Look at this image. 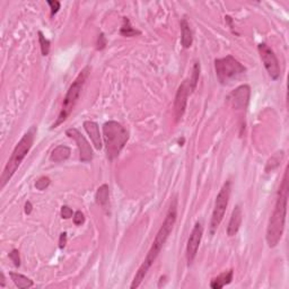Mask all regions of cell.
I'll return each mask as SVG.
<instances>
[{"mask_svg": "<svg viewBox=\"0 0 289 289\" xmlns=\"http://www.w3.org/2000/svg\"><path fill=\"white\" fill-rule=\"evenodd\" d=\"M176 218H177V199L176 198H173V200L170 201L169 210L166 212L164 221H163L161 228H159V231L155 236L152 248L147 253V255H146L144 262H142L140 268L138 269L137 273H136L134 281H132L130 286L131 289L138 288L141 285L142 280L145 279L146 274L148 272V270L151 269V267L154 264L156 259H157V256L159 255V253H161L162 249L164 248L167 238H170V233H172L174 228V225H175Z\"/></svg>", "mask_w": 289, "mask_h": 289, "instance_id": "1", "label": "cell"}, {"mask_svg": "<svg viewBox=\"0 0 289 289\" xmlns=\"http://www.w3.org/2000/svg\"><path fill=\"white\" fill-rule=\"evenodd\" d=\"M288 167L285 170L283 181L278 190L276 204L272 214L268 222L266 239L270 249L276 248L279 244L285 231V221H286L287 203H288Z\"/></svg>", "mask_w": 289, "mask_h": 289, "instance_id": "2", "label": "cell"}, {"mask_svg": "<svg viewBox=\"0 0 289 289\" xmlns=\"http://www.w3.org/2000/svg\"><path fill=\"white\" fill-rule=\"evenodd\" d=\"M36 131L37 129L35 125H32V127H31L25 134H24L23 137L20 138L18 144L15 146V148H14L8 162H7L5 169L2 170L1 177H0L1 189H3V187H6V184L9 182L10 179L14 176V174L16 173V170H18L19 165L22 164L24 158H25L26 155L29 154V152L31 151V148H32V146L34 144V139H35Z\"/></svg>", "mask_w": 289, "mask_h": 289, "instance_id": "3", "label": "cell"}, {"mask_svg": "<svg viewBox=\"0 0 289 289\" xmlns=\"http://www.w3.org/2000/svg\"><path fill=\"white\" fill-rule=\"evenodd\" d=\"M103 139L109 161H114L124 148L129 140V132L122 124L117 121H107L103 124Z\"/></svg>", "mask_w": 289, "mask_h": 289, "instance_id": "4", "label": "cell"}, {"mask_svg": "<svg viewBox=\"0 0 289 289\" xmlns=\"http://www.w3.org/2000/svg\"><path fill=\"white\" fill-rule=\"evenodd\" d=\"M89 72H90V68L88 66H86V67L79 72L77 78L75 79L74 83L70 85V87H69V89L67 90V94H66L64 99V103H62V109L60 111V113H59L55 122H53V124L51 125V129L58 128L59 125L64 123L65 121L68 119V117L70 116V113L72 112V110H74L76 103H77V101L79 99V95H81L83 87L85 85L86 79L88 78Z\"/></svg>", "mask_w": 289, "mask_h": 289, "instance_id": "5", "label": "cell"}, {"mask_svg": "<svg viewBox=\"0 0 289 289\" xmlns=\"http://www.w3.org/2000/svg\"><path fill=\"white\" fill-rule=\"evenodd\" d=\"M215 71L219 83L221 85H228L234 79L244 74L246 68L242 65L238 59L233 55H226L224 58L216 59L215 60Z\"/></svg>", "mask_w": 289, "mask_h": 289, "instance_id": "6", "label": "cell"}, {"mask_svg": "<svg viewBox=\"0 0 289 289\" xmlns=\"http://www.w3.org/2000/svg\"><path fill=\"white\" fill-rule=\"evenodd\" d=\"M231 193H232V182L229 180H227L224 184H222L221 189L219 190L217 197H216L215 207H214V210H212L211 221H210L211 235L215 234V232L217 231V228L219 227V225L221 224L222 219L225 217L226 209H227L229 198H231Z\"/></svg>", "mask_w": 289, "mask_h": 289, "instance_id": "7", "label": "cell"}, {"mask_svg": "<svg viewBox=\"0 0 289 289\" xmlns=\"http://www.w3.org/2000/svg\"><path fill=\"white\" fill-rule=\"evenodd\" d=\"M257 51H259L260 58L262 60V64L264 68H266L268 75L273 81H278L280 78V66L276 53L266 43H260L257 45Z\"/></svg>", "mask_w": 289, "mask_h": 289, "instance_id": "8", "label": "cell"}, {"mask_svg": "<svg viewBox=\"0 0 289 289\" xmlns=\"http://www.w3.org/2000/svg\"><path fill=\"white\" fill-rule=\"evenodd\" d=\"M191 93H193V90L191 88L190 81L186 79L177 88L175 101H174V114H175L176 122H179L186 113L187 99H189Z\"/></svg>", "mask_w": 289, "mask_h": 289, "instance_id": "9", "label": "cell"}, {"mask_svg": "<svg viewBox=\"0 0 289 289\" xmlns=\"http://www.w3.org/2000/svg\"><path fill=\"white\" fill-rule=\"evenodd\" d=\"M251 97V88L249 85H241L228 94L227 102L233 109L238 111H245L248 109Z\"/></svg>", "mask_w": 289, "mask_h": 289, "instance_id": "10", "label": "cell"}, {"mask_svg": "<svg viewBox=\"0 0 289 289\" xmlns=\"http://www.w3.org/2000/svg\"><path fill=\"white\" fill-rule=\"evenodd\" d=\"M66 135L68 136L69 138L74 139L76 144H77V147L79 149V157H81V161L83 163H89L93 159V149L90 147L89 142L87 141L85 136L78 129L76 128H70L66 131Z\"/></svg>", "mask_w": 289, "mask_h": 289, "instance_id": "11", "label": "cell"}, {"mask_svg": "<svg viewBox=\"0 0 289 289\" xmlns=\"http://www.w3.org/2000/svg\"><path fill=\"white\" fill-rule=\"evenodd\" d=\"M204 235V226L201 222H196L194 227L191 232V234L187 238V266H191L193 263L194 259H196L198 250H199L201 239H203Z\"/></svg>", "mask_w": 289, "mask_h": 289, "instance_id": "12", "label": "cell"}, {"mask_svg": "<svg viewBox=\"0 0 289 289\" xmlns=\"http://www.w3.org/2000/svg\"><path fill=\"white\" fill-rule=\"evenodd\" d=\"M242 221H243L242 208L239 204H238V206L234 208V210H233L232 216L231 218H229V221L227 225V235L229 238H233V236L238 234L239 228H241Z\"/></svg>", "mask_w": 289, "mask_h": 289, "instance_id": "13", "label": "cell"}, {"mask_svg": "<svg viewBox=\"0 0 289 289\" xmlns=\"http://www.w3.org/2000/svg\"><path fill=\"white\" fill-rule=\"evenodd\" d=\"M84 128L87 134H88L90 140H92L94 147H95L96 151H101L102 149V138H101V134H100V127L99 124L94 121H85L84 122Z\"/></svg>", "mask_w": 289, "mask_h": 289, "instance_id": "14", "label": "cell"}, {"mask_svg": "<svg viewBox=\"0 0 289 289\" xmlns=\"http://www.w3.org/2000/svg\"><path fill=\"white\" fill-rule=\"evenodd\" d=\"M181 44L184 49H190L193 43V34L190 24L186 18L181 19Z\"/></svg>", "mask_w": 289, "mask_h": 289, "instance_id": "15", "label": "cell"}, {"mask_svg": "<svg viewBox=\"0 0 289 289\" xmlns=\"http://www.w3.org/2000/svg\"><path fill=\"white\" fill-rule=\"evenodd\" d=\"M233 278H234V270L229 269L227 271H224L219 276L214 278L210 281V287L212 289H221L224 288L226 285H229L232 283Z\"/></svg>", "mask_w": 289, "mask_h": 289, "instance_id": "16", "label": "cell"}, {"mask_svg": "<svg viewBox=\"0 0 289 289\" xmlns=\"http://www.w3.org/2000/svg\"><path fill=\"white\" fill-rule=\"evenodd\" d=\"M70 154H71V151L68 146H65V145L57 146V147H55L51 153L50 161L53 163L65 162L70 157Z\"/></svg>", "mask_w": 289, "mask_h": 289, "instance_id": "17", "label": "cell"}, {"mask_svg": "<svg viewBox=\"0 0 289 289\" xmlns=\"http://www.w3.org/2000/svg\"><path fill=\"white\" fill-rule=\"evenodd\" d=\"M109 200H110V187L107 184H103V186H101L96 191L95 201L100 207L105 209L107 207V204H109Z\"/></svg>", "mask_w": 289, "mask_h": 289, "instance_id": "18", "label": "cell"}, {"mask_svg": "<svg viewBox=\"0 0 289 289\" xmlns=\"http://www.w3.org/2000/svg\"><path fill=\"white\" fill-rule=\"evenodd\" d=\"M9 277L10 279L13 280V283L15 284L16 287H18L19 289H27L33 287V280L30 279L29 277L24 276L22 273L18 272H9Z\"/></svg>", "mask_w": 289, "mask_h": 289, "instance_id": "19", "label": "cell"}, {"mask_svg": "<svg viewBox=\"0 0 289 289\" xmlns=\"http://www.w3.org/2000/svg\"><path fill=\"white\" fill-rule=\"evenodd\" d=\"M120 34L125 37H132L136 35H140L141 32L140 31L134 29V26L131 25L130 19H129L128 17H123V24L120 30Z\"/></svg>", "mask_w": 289, "mask_h": 289, "instance_id": "20", "label": "cell"}, {"mask_svg": "<svg viewBox=\"0 0 289 289\" xmlns=\"http://www.w3.org/2000/svg\"><path fill=\"white\" fill-rule=\"evenodd\" d=\"M283 158H284V152L277 153L276 155L272 156V157H271L267 163L266 172L269 173V172H272L273 170H276L277 167L280 165V162H281V159H283Z\"/></svg>", "mask_w": 289, "mask_h": 289, "instance_id": "21", "label": "cell"}, {"mask_svg": "<svg viewBox=\"0 0 289 289\" xmlns=\"http://www.w3.org/2000/svg\"><path fill=\"white\" fill-rule=\"evenodd\" d=\"M37 35H39V42H40V48H41V52L42 55L47 57L50 53V48H51V42L49 41L47 37L44 36V34L39 31L37 32Z\"/></svg>", "mask_w": 289, "mask_h": 289, "instance_id": "22", "label": "cell"}, {"mask_svg": "<svg viewBox=\"0 0 289 289\" xmlns=\"http://www.w3.org/2000/svg\"><path fill=\"white\" fill-rule=\"evenodd\" d=\"M199 76H200V64L199 62H194L193 68H192V76H191V78L189 79L191 84V88H192L193 92L197 88L198 82H199Z\"/></svg>", "mask_w": 289, "mask_h": 289, "instance_id": "23", "label": "cell"}, {"mask_svg": "<svg viewBox=\"0 0 289 289\" xmlns=\"http://www.w3.org/2000/svg\"><path fill=\"white\" fill-rule=\"evenodd\" d=\"M50 183H51V180L49 179L48 176H41V177H39V179L36 180L35 187H36L37 190L43 191L45 189H48L49 186H50Z\"/></svg>", "mask_w": 289, "mask_h": 289, "instance_id": "24", "label": "cell"}, {"mask_svg": "<svg viewBox=\"0 0 289 289\" xmlns=\"http://www.w3.org/2000/svg\"><path fill=\"white\" fill-rule=\"evenodd\" d=\"M9 259L12 260V262L14 263V266L19 268L20 267V256H19V251L14 249L12 252L8 254Z\"/></svg>", "mask_w": 289, "mask_h": 289, "instance_id": "25", "label": "cell"}, {"mask_svg": "<svg viewBox=\"0 0 289 289\" xmlns=\"http://www.w3.org/2000/svg\"><path fill=\"white\" fill-rule=\"evenodd\" d=\"M47 3L49 6H50V10H51V17H53L55 14L59 12V9H60L61 7V3L60 1H58V0H48Z\"/></svg>", "mask_w": 289, "mask_h": 289, "instance_id": "26", "label": "cell"}, {"mask_svg": "<svg viewBox=\"0 0 289 289\" xmlns=\"http://www.w3.org/2000/svg\"><path fill=\"white\" fill-rule=\"evenodd\" d=\"M72 221H74V224L76 226H81L84 224V222H85V216H84V214L81 210H78L74 214Z\"/></svg>", "mask_w": 289, "mask_h": 289, "instance_id": "27", "label": "cell"}, {"mask_svg": "<svg viewBox=\"0 0 289 289\" xmlns=\"http://www.w3.org/2000/svg\"><path fill=\"white\" fill-rule=\"evenodd\" d=\"M107 44V40L105 35H104L103 33H101L99 37H97V42H96V49L97 50H103V49H105Z\"/></svg>", "mask_w": 289, "mask_h": 289, "instance_id": "28", "label": "cell"}, {"mask_svg": "<svg viewBox=\"0 0 289 289\" xmlns=\"http://www.w3.org/2000/svg\"><path fill=\"white\" fill-rule=\"evenodd\" d=\"M60 214H61V217L64 219H69L74 217V211H72V209L68 206H62Z\"/></svg>", "mask_w": 289, "mask_h": 289, "instance_id": "29", "label": "cell"}, {"mask_svg": "<svg viewBox=\"0 0 289 289\" xmlns=\"http://www.w3.org/2000/svg\"><path fill=\"white\" fill-rule=\"evenodd\" d=\"M66 244H67V233H61L59 238V248L64 249Z\"/></svg>", "mask_w": 289, "mask_h": 289, "instance_id": "30", "label": "cell"}, {"mask_svg": "<svg viewBox=\"0 0 289 289\" xmlns=\"http://www.w3.org/2000/svg\"><path fill=\"white\" fill-rule=\"evenodd\" d=\"M24 210H25V214L26 215H30L31 212H32L33 206H32V204L30 203V201H27V203L25 204V209H24Z\"/></svg>", "mask_w": 289, "mask_h": 289, "instance_id": "31", "label": "cell"}, {"mask_svg": "<svg viewBox=\"0 0 289 289\" xmlns=\"http://www.w3.org/2000/svg\"><path fill=\"white\" fill-rule=\"evenodd\" d=\"M0 287H5L6 286V278H5V274H3V272H1V274H0Z\"/></svg>", "mask_w": 289, "mask_h": 289, "instance_id": "32", "label": "cell"}]
</instances>
